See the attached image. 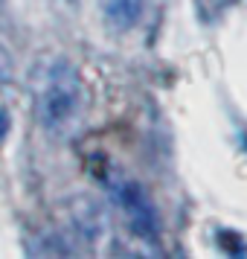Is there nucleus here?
Wrapping results in <instances>:
<instances>
[{"mask_svg": "<svg viewBox=\"0 0 247 259\" xmlns=\"http://www.w3.org/2000/svg\"><path fill=\"white\" fill-rule=\"evenodd\" d=\"M84 105V82L79 70L73 67L70 61H53L50 70L41 79L38 88V99H35V114L38 122L47 131H67L79 119Z\"/></svg>", "mask_w": 247, "mask_h": 259, "instance_id": "obj_1", "label": "nucleus"}, {"mask_svg": "<svg viewBox=\"0 0 247 259\" xmlns=\"http://www.w3.org/2000/svg\"><path fill=\"white\" fill-rule=\"evenodd\" d=\"M117 201L122 212H125V222H128L131 233L154 245L160 239V212L154 207L152 195L145 192L142 184L137 181H119L117 184Z\"/></svg>", "mask_w": 247, "mask_h": 259, "instance_id": "obj_2", "label": "nucleus"}, {"mask_svg": "<svg viewBox=\"0 0 247 259\" xmlns=\"http://www.w3.org/2000/svg\"><path fill=\"white\" fill-rule=\"evenodd\" d=\"M99 3H102V15H105L108 26L117 32L134 29L140 24L142 6H145V0H99Z\"/></svg>", "mask_w": 247, "mask_h": 259, "instance_id": "obj_3", "label": "nucleus"}, {"mask_svg": "<svg viewBox=\"0 0 247 259\" xmlns=\"http://www.w3.org/2000/svg\"><path fill=\"white\" fill-rule=\"evenodd\" d=\"M215 242H218V247L227 256H247V242L238 233H233V230H218Z\"/></svg>", "mask_w": 247, "mask_h": 259, "instance_id": "obj_4", "label": "nucleus"}, {"mask_svg": "<svg viewBox=\"0 0 247 259\" xmlns=\"http://www.w3.org/2000/svg\"><path fill=\"white\" fill-rule=\"evenodd\" d=\"M9 131H12V117H9V111H6V108L0 105V146L6 143Z\"/></svg>", "mask_w": 247, "mask_h": 259, "instance_id": "obj_5", "label": "nucleus"}]
</instances>
